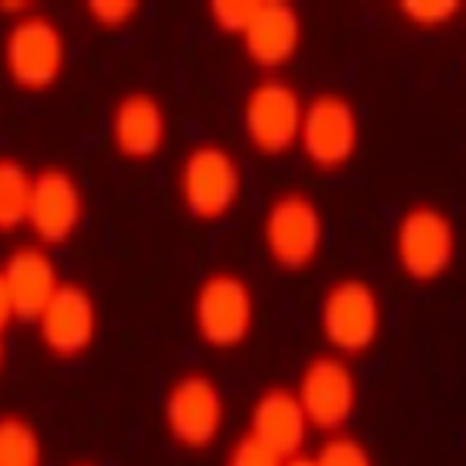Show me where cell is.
<instances>
[{
  "label": "cell",
  "mask_w": 466,
  "mask_h": 466,
  "mask_svg": "<svg viewBox=\"0 0 466 466\" xmlns=\"http://www.w3.org/2000/svg\"><path fill=\"white\" fill-rule=\"evenodd\" d=\"M320 336L339 358H358L370 351L382 329V305L370 283L358 277L336 280L320 299Z\"/></svg>",
  "instance_id": "6da1fadb"
},
{
  "label": "cell",
  "mask_w": 466,
  "mask_h": 466,
  "mask_svg": "<svg viewBox=\"0 0 466 466\" xmlns=\"http://www.w3.org/2000/svg\"><path fill=\"white\" fill-rule=\"evenodd\" d=\"M395 261L410 280L432 283L454 268L457 255V233L451 218L439 206L417 202L398 218L395 233Z\"/></svg>",
  "instance_id": "7a4b0ae2"
},
{
  "label": "cell",
  "mask_w": 466,
  "mask_h": 466,
  "mask_svg": "<svg viewBox=\"0 0 466 466\" xmlns=\"http://www.w3.org/2000/svg\"><path fill=\"white\" fill-rule=\"evenodd\" d=\"M193 323L212 349H239L255 327L252 287L233 270H215L199 283L193 299Z\"/></svg>",
  "instance_id": "3957f363"
},
{
  "label": "cell",
  "mask_w": 466,
  "mask_h": 466,
  "mask_svg": "<svg viewBox=\"0 0 466 466\" xmlns=\"http://www.w3.org/2000/svg\"><path fill=\"white\" fill-rule=\"evenodd\" d=\"M360 125L351 100L336 90H320L305 103L299 147L318 171H339L358 153Z\"/></svg>",
  "instance_id": "277c9868"
},
{
  "label": "cell",
  "mask_w": 466,
  "mask_h": 466,
  "mask_svg": "<svg viewBox=\"0 0 466 466\" xmlns=\"http://www.w3.org/2000/svg\"><path fill=\"white\" fill-rule=\"evenodd\" d=\"M243 193V171L224 147L199 144L180 165V199L197 221H221Z\"/></svg>",
  "instance_id": "5b68a950"
},
{
  "label": "cell",
  "mask_w": 466,
  "mask_h": 466,
  "mask_svg": "<svg viewBox=\"0 0 466 466\" xmlns=\"http://www.w3.org/2000/svg\"><path fill=\"white\" fill-rule=\"evenodd\" d=\"M261 237L274 265L283 270H305L320 255L323 215L302 190H287L268 206Z\"/></svg>",
  "instance_id": "8992f818"
},
{
  "label": "cell",
  "mask_w": 466,
  "mask_h": 466,
  "mask_svg": "<svg viewBox=\"0 0 466 466\" xmlns=\"http://www.w3.org/2000/svg\"><path fill=\"white\" fill-rule=\"evenodd\" d=\"M224 404L221 389L206 373H184L168 386L162 401V420L165 430L180 448L202 451L215 445L224 426Z\"/></svg>",
  "instance_id": "52a82bcc"
},
{
  "label": "cell",
  "mask_w": 466,
  "mask_h": 466,
  "mask_svg": "<svg viewBox=\"0 0 466 466\" xmlns=\"http://www.w3.org/2000/svg\"><path fill=\"white\" fill-rule=\"evenodd\" d=\"M4 66L22 90L54 87L66 66V41L47 16H19L6 32Z\"/></svg>",
  "instance_id": "ba28073f"
},
{
  "label": "cell",
  "mask_w": 466,
  "mask_h": 466,
  "mask_svg": "<svg viewBox=\"0 0 466 466\" xmlns=\"http://www.w3.org/2000/svg\"><path fill=\"white\" fill-rule=\"evenodd\" d=\"M302 404L308 426L320 432H342L358 408V380L349 360L339 355H318L305 364L299 389H292Z\"/></svg>",
  "instance_id": "9c48e42d"
},
{
  "label": "cell",
  "mask_w": 466,
  "mask_h": 466,
  "mask_svg": "<svg viewBox=\"0 0 466 466\" xmlns=\"http://www.w3.org/2000/svg\"><path fill=\"white\" fill-rule=\"evenodd\" d=\"M305 100L283 78L258 81L243 103V131L265 156H283L299 144Z\"/></svg>",
  "instance_id": "30bf717a"
},
{
  "label": "cell",
  "mask_w": 466,
  "mask_h": 466,
  "mask_svg": "<svg viewBox=\"0 0 466 466\" xmlns=\"http://www.w3.org/2000/svg\"><path fill=\"white\" fill-rule=\"evenodd\" d=\"M85 218V197L69 171L50 165L41 168L32 180L28 199V228L44 246H63L78 233Z\"/></svg>",
  "instance_id": "8fae6325"
},
{
  "label": "cell",
  "mask_w": 466,
  "mask_h": 466,
  "mask_svg": "<svg viewBox=\"0 0 466 466\" xmlns=\"http://www.w3.org/2000/svg\"><path fill=\"white\" fill-rule=\"evenodd\" d=\"M35 323L44 349L54 351L56 358H78L94 345L100 318H96L94 296L85 287L63 283Z\"/></svg>",
  "instance_id": "7c38bea8"
},
{
  "label": "cell",
  "mask_w": 466,
  "mask_h": 466,
  "mask_svg": "<svg viewBox=\"0 0 466 466\" xmlns=\"http://www.w3.org/2000/svg\"><path fill=\"white\" fill-rule=\"evenodd\" d=\"M246 56L261 69H280L302 47V16L287 0H258V10L243 32Z\"/></svg>",
  "instance_id": "4fadbf2b"
},
{
  "label": "cell",
  "mask_w": 466,
  "mask_h": 466,
  "mask_svg": "<svg viewBox=\"0 0 466 466\" xmlns=\"http://www.w3.org/2000/svg\"><path fill=\"white\" fill-rule=\"evenodd\" d=\"M308 430L311 426H308V417L292 389L274 386L255 398L252 417H249V435L258 439L268 451H274L280 461L302 454Z\"/></svg>",
  "instance_id": "5bb4252c"
},
{
  "label": "cell",
  "mask_w": 466,
  "mask_h": 466,
  "mask_svg": "<svg viewBox=\"0 0 466 466\" xmlns=\"http://www.w3.org/2000/svg\"><path fill=\"white\" fill-rule=\"evenodd\" d=\"M112 144L127 159H153L165 147V134H168V122H165V109L147 90H134L125 94L112 109Z\"/></svg>",
  "instance_id": "9a60e30c"
},
{
  "label": "cell",
  "mask_w": 466,
  "mask_h": 466,
  "mask_svg": "<svg viewBox=\"0 0 466 466\" xmlns=\"http://www.w3.org/2000/svg\"><path fill=\"white\" fill-rule=\"evenodd\" d=\"M4 280L10 289L13 314L25 320H37V314L56 296L59 270L44 246H19L4 261Z\"/></svg>",
  "instance_id": "2e32d148"
},
{
  "label": "cell",
  "mask_w": 466,
  "mask_h": 466,
  "mask_svg": "<svg viewBox=\"0 0 466 466\" xmlns=\"http://www.w3.org/2000/svg\"><path fill=\"white\" fill-rule=\"evenodd\" d=\"M28 168L16 159H0V233H10L28 221V199H32Z\"/></svg>",
  "instance_id": "e0dca14e"
},
{
  "label": "cell",
  "mask_w": 466,
  "mask_h": 466,
  "mask_svg": "<svg viewBox=\"0 0 466 466\" xmlns=\"http://www.w3.org/2000/svg\"><path fill=\"white\" fill-rule=\"evenodd\" d=\"M0 466H41V435L19 413H0Z\"/></svg>",
  "instance_id": "ac0fdd59"
},
{
  "label": "cell",
  "mask_w": 466,
  "mask_h": 466,
  "mask_svg": "<svg viewBox=\"0 0 466 466\" xmlns=\"http://www.w3.org/2000/svg\"><path fill=\"white\" fill-rule=\"evenodd\" d=\"M311 461L314 466H373V457H370V451L364 448V441L345 432L329 435Z\"/></svg>",
  "instance_id": "d6986e66"
},
{
  "label": "cell",
  "mask_w": 466,
  "mask_h": 466,
  "mask_svg": "<svg viewBox=\"0 0 466 466\" xmlns=\"http://www.w3.org/2000/svg\"><path fill=\"white\" fill-rule=\"evenodd\" d=\"M463 10L461 0H404L401 13L408 16V22L423 28H439L445 25Z\"/></svg>",
  "instance_id": "ffe728a7"
},
{
  "label": "cell",
  "mask_w": 466,
  "mask_h": 466,
  "mask_svg": "<svg viewBox=\"0 0 466 466\" xmlns=\"http://www.w3.org/2000/svg\"><path fill=\"white\" fill-rule=\"evenodd\" d=\"M258 10V0H215L212 4V19L221 32L228 35H243L249 28V22Z\"/></svg>",
  "instance_id": "44dd1931"
},
{
  "label": "cell",
  "mask_w": 466,
  "mask_h": 466,
  "mask_svg": "<svg viewBox=\"0 0 466 466\" xmlns=\"http://www.w3.org/2000/svg\"><path fill=\"white\" fill-rule=\"evenodd\" d=\"M140 4L137 0H90L87 4V13L96 25L103 28H122L127 25L134 16H137Z\"/></svg>",
  "instance_id": "7402d4cb"
},
{
  "label": "cell",
  "mask_w": 466,
  "mask_h": 466,
  "mask_svg": "<svg viewBox=\"0 0 466 466\" xmlns=\"http://www.w3.org/2000/svg\"><path fill=\"white\" fill-rule=\"evenodd\" d=\"M228 466H283V461L274 451H268L261 445L258 439H252V435L246 432L233 441V448L228 454Z\"/></svg>",
  "instance_id": "603a6c76"
},
{
  "label": "cell",
  "mask_w": 466,
  "mask_h": 466,
  "mask_svg": "<svg viewBox=\"0 0 466 466\" xmlns=\"http://www.w3.org/2000/svg\"><path fill=\"white\" fill-rule=\"evenodd\" d=\"M16 318L13 314V302H10V289H6V280H4V268H0V333L10 327V320Z\"/></svg>",
  "instance_id": "cb8c5ba5"
},
{
  "label": "cell",
  "mask_w": 466,
  "mask_h": 466,
  "mask_svg": "<svg viewBox=\"0 0 466 466\" xmlns=\"http://www.w3.org/2000/svg\"><path fill=\"white\" fill-rule=\"evenodd\" d=\"M283 466H314V461L305 454H296V457H289V461H283Z\"/></svg>",
  "instance_id": "d4e9b609"
},
{
  "label": "cell",
  "mask_w": 466,
  "mask_h": 466,
  "mask_svg": "<svg viewBox=\"0 0 466 466\" xmlns=\"http://www.w3.org/2000/svg\"><path fill=\"white\" fill-rule=\"evenodd\" d=\"M4 360H6V349H4V333H0V370H4Z\"/></svg>",
  "instance_id": "484cf974"
},
{
  "label": "cell",
  "mask_w": 466,
  "mask_h": 466,
  "mask_svg": "<svg viewBox=\"0 0 466 466\" xmlns=\"http://www.w3.org/2000/svg\"><path fill=\"white\" fill-rule=\"evenodd\" d=\"M75 466H96V463H75Z\"/></svg>",
  "instance_id": "4316f807"
}]
</instances>
